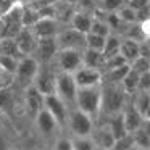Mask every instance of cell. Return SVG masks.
<instances>
[{"label": "cell", "instance_id": "cell-1", "mask_svg": "<svg viewBox=\"0 0 150 150\" xmlns=\"http://www.w3.org/2000/svg\"><path fill=\"white\" fill-rule=\"evenodd\" d=\"M127 102V94L121 84H108L102 82V107H100V118L111 116V115L121 113Z\"/></svg>", "mask_w": 150, "mask_h": 150}, {"label": "cell", "instance_id": "cell-2", "mask_svg": "<svg viewBox=\"0 0 150 150\" xmlns=\"http://www.w3.org/2000/svg\"><path fill=\"white\" fill-rule=\"evenodd\" d=\"M74 107L78 110L87 113L98 123L100 120V107H102V84L91 86V87H78L76 92Z\"/></svg>", "mask_w": 150, "mask_h": 150}, {"label": "cell", "instance_id": "cell-3", "mask_svg": "<svg viewBox=\"0 0 150 150\" xmlns=\"http://www.w3.org/2000/svg\"><path fill=\"white\" fill-rule=\"evenodd\" d=\"M95 123L97 121L87 113L78 110L76 107H71L68 113V121H66V129L71 132L73 137H87L92 134Z\"/></svg>", "mask_w": 150, "mask_h": 150}, {"label": "cell", "instance_id": "cell-4", "mask_svg": "<svg viewBox=\"0 0 150 150\" xmlns=\"http://www.w3.org/2000/svg\"><path fill=\"white\" fill-rule=\"evenodd\" d=\"M39 66H40V63L37 62V58L34 55H23L18 60L16 71L13 74L15 81L20 86H23V87L31 86L37 74V71H39Z\"/></svg>", "mask_w": 150, "mask_h": 150}, {"label": "cell", "instance_id": "cell-5", "mask_svg": "<svg viewBox=\"0 0 150 150\" xmlns=\"http://www.w3.org/2000/svg\"><path fill=\"white\" fill-rule=\"evenodd\" d=\"M76 92L78 86L73 78V73H65V71H57V82H55V94L62 100H65L69 107H74L76 100Z\"/></svg>", "mask_w": 150, "mask_h": 150}, {"label": "cell", "instance_id": "cell-6", "mask_svg": "<svg viewBox=\"0 0 150 150\" xmlns=\"http://www.w3.org/2000/svg\"><path fill=\"white\" fill-rule=\"evenodd\" d=\"M53 63L57 65V71L74 73L76 69L82 65V50H76V49H58Z\"/></svg>", "mask_w": 150, "mask_h": 150}, {"label": "cell", "instance_id": "cell-7", "mask_svg": "<svg viewBox=\"0 0 150 150\" xmlns=\"http://www.w3.org/2000/svg\"><path fill=\"white\" fill-rule=\"evenodd\" d=\"M44 108L55 118L58 126L62 127V129L66 127L68 113H69V108L71 107H69L65 100H62L55 92H53V94H49V95H44Z\"/></svg>", "mask_w": 150, "mask_h": 150}, {"label": "cell", "instance_id": "cell-8", "mask_svg": "<svg viewBox=\"0 0 150 150\" xmlns=\"http://www.w3.org/2000/svg\"><path fill=\"white\" fill-rule=\"evenodd\" d=\"M57 42L60 49H76V50H84L86 49V34L76 31L74 28L62 26V29L57 34Z\"/></svg>", "mask_w": 150, "mask_h": 150}, {"label": "cell", "instance_id": "cell-9", "mask_svg": "<svg viewBox=\"0 0 150 150\" xmlns=\"http://www.w3.org/2000/svg\"><path fill=\"white\" fill-rule=\"evenodd\" d=\"M58 42H57V36L52 37H39L37 39V45L34 50V57L40 65H50L53 63L58 52Z\"/></svg>", "mask_w": 150, "mask_h": 150}, {"label": "cell", "instance_id": "cell-10", "mask_svg": "<svg viewBox=\"0 0 150 150\" xmlns=\"http://www.w3.org/2000/svg\"><path fill=\"white\" fill-rule=\"evenodd\" d=\"M52 63L50 65H40L36 78L33 81V86L40 92L42 95H49L55 92V82H57V69L53 71Z\"/></svg>", "mask_w": 150, "mask_h": 150}, {"label": "cell", "instance_id": "cell-11", "mask_svg": "<svg viewBox=\"0 0 150 150\" xmlns=\"http://www.w3.org/2000/svg\"><path fill=\"white\" fill-rule=\"evenodd\" d=\"M73 78H74L78 87H91V86L102 84V71L100 69L84 66V65H81L73 73Z\"/></svg>", "mask_w": 150, "mask_h": 150}, {"label": "cell", "instance_id": "cell-12", "mask_svg": "<svg viewBox=\"0 0 150 150\" xmlns=\"http://www.w3.org/2000/svg\"><path fill=\"white\" fill-rule=\"evenodd\" d=\"M34 123H36L37 132L44 137H53L60 129H62V127L58 126V123H57V120L45 110V108H42V110L34 116Z\"/></svg>", "mask_w": 150, "mask_h": 150}, {"label": "cell", "instance_id": "cell-13", "mask_svg": "<svg viewBox=\"0 0 150 150\" xmlns=\"http://www.w3.org/2000/svg\"><path fill=\"white\" fill-rule=\"evenodd\" d=\"M63 24L60 23L57 18L53 16H40L36 23L31 26L33 33L36 34V37H52V36H57L58 31L62 29Z\"/></svg>", "mask_w": 150, "mask_h": 150}, {"label": "cell", "instance_id": "cell-14", "mask_svg": "<svg viewBox=\"0 0 150 150\" xmlns=\"http://www.w3.org/2000/svg\"><path fill=\"white\" fill-rule=\"evenodd\" d=\"M91 139H92V142H94L95 149H102V150H111L113 149L115 137H113V134L110 132V129L107 127L105 123H102V124L95 123L94 129H92V134H91Z\"/></svg>", "mask_w": 150, "mask_h": 150}, {"label": "cell", "instance_id": "cell-15", "mask_svg": "<svg viewBox=\"0 0 150 150\" xmlns=\"http://www.w3.org/2000/svg\"><path fill=\"white\" fill-rule=\"evenodd\" d=\"M24 89H26V91H24L26 92V94H24V110H26V113L34 120V116L44 108V95L40 94L33 84L24 87Z\"/></svg>", "mask_w": 150, "mask_h": 150}, {"label": "cell", "instance_id": "cell-16", "mask_svg": "<svg viewBox=\"0 0 150 150\" xmlns=\"http://www.w3.org/2000/svg\"><path fill=\"white\" fill-rule=\"evenodd\" d=\"M15 40H16V45L23 55H34V50H36L37 45V37L31 28H23L15 36Z\"/></svg>", "mask_w": 150, "mask_h": 150}, {"label": "cell", "instance_id": "cell-17", "mask_svg": "<svg viewBox=\"0 0 150 150\" xmlns=\"http://www.w3.org/2000/svg\"><path fill=\"white\" fill-rule=\"evenodd\" d=\"M121 115H123L126 131H127L129 134L134 132L136 129H139V127L144 124V121H147V120H144L142 115H140L139 111L136 110V107L132 105V102H131V100L126 102V105H124V108H123V111H121Z\"/></svg>", "mask_w": 150, "mask_h": 150}, {"label": "cell", "instance_id": "cell-18", "mask_svg": "<svg viewBox=\"0 0 150 150\" xmlns=\"http://www.w3.org/2000/svg\"><path fill=\"white\" fill-rule=\"evenodd\" d=\"M92 20H94V15L92 13L76 10L74 13H73L71 20H69V26L74 28L76 31H79V33H82V34H87L89 31H91Z\"/></svg>", "mask_w": 150, "mask_h": 150}, {"label": "cell", "instance_id": "cell-19", "mask_svg": "<svg viewBox=\"0 0 150 150\" xmlns=\"http://www.w3.org/2000/svg\"><path fill=\"white\" fill-rule=\"evenodd\" d=\"M131 98L132 105L136 107V110L142 115L144 120H149L150 115V91H136Z\"/></svg>", "mask_w": 150, "mask_h": 150}, {"label": "cell", "instance_id": "cell-20", "mask_svg": "<svg viewBox=\"0 0 150 150\" xmlns=\"http://www.w3.org/2000/svg\"><path fill=\"white\" fill-rule=\"evenodd\" d=\"M120 53L124 57L127 63L134 62V60L139 57V42L132 39H127V37H121L120 42Z\"/></svg>", "mask_w": 150, "mask_h": 150}, {"label": "cell", "instance_id": "cell-21", "mask_svg": "<svg viewBox=\"0 0 150 150\" xmlns=\"http://www.w3.org/2000/svg\"><path fill=\"white\" fill-rule=\"evenodd\" d=\"M103 63L105 58L102 55V52L87 49V47L82 50V65L84 66H91V68H97L100 71H103Z\"/></svg>", "mask_w": 150, "mask_h": 150}, {"label": "cell", "instance_id": "cell-22", "mask_svg": "<svg viewBox=\"0 0 150 150\" xmlns=\"http://www.w3.org/2000/svg\"><path fill=\"white\" fill-rule=\"evenodd\" d=\"M16 108V97H15L13 91L8 87H2L0 89V110L4 111L5 115H11Z\"/></svg>", "mask_w": 150, "mask_h": 150}, {"label": "cell", "instance_id": "cell-23", "mask_svg": "<svg viewBox=\"0 0 150 150\" xmlns=\"http://www.w3.org/2000/svg\"><path fill=\"white\" fill-rule=\"evenodd\" d=\"M107 127L110 129V132L113 134L115 140L123 137L124 134H127L126 126H124V120H123V115L116 113V115H111V116H107V121H105Z\"/></svg>", "mask_w": 150, "mask_h": 150}, {"label": "cell", "instance_id": "cell-24", "mask_svg": "<svg viewBox=\"0 0 150 150\" xmlns=\"http://www.w3.org/2000/svg\"><path fill=\"white\" fill-rule=\"evenodd\" d=\"M132 134V139H134V149H145L149 150L150 147V132H149V120L144 121V124L136 129Z\"/></svg>", "mask_w": 150, "mask_h": 150}, {"label": "cell", "instance_id": "cell-25", "mask_svg": "<svg viewBox=\"0 0 150 150\" xmlns=\"http://www.w3.org/2000/svg\"><path fill=\"white\" fill-rule=\"evenodd\" d=\"M129 71V65H123L118 68L105 69L102 73V82H108V84H121L123 78L126 76V73Z\"/></svg>", "mask_w": 150, "mask_h": 150}, {"label": "cell", "instance_id": "cell-26", "mask_svg": "<svg viewBox=\"0 0 150 150\" xmlns=\"http://www.w3.org/2000/svg\"><path fill=\"white\" fill-rule=\"evenodd\" d=\"M0 55L21 58L23 53L20 52V49L16 45V40L13 37H0Z\"/></svg>", "mask_w": 150, "mask_h": 150}, {"label": "cell", "instance_id": "cell-27", "mask_svg": "<svg viewBox=\"0 0 150 150\" xmlns=\"http://www.w3.org/2000/svg\"><path fill=\"white\" fill-rule=\"evenodd\" d=\"M120 42H121V36H120V34H116V33L108 34L107 39H105L103 50H102V55H103V58H107V57L115 55V53L120 52Z\"/></svg>", "mask_w": 150, "mask_h": 150}, {"label": "cell", "instance_id": "cell-28", "mask_svg": "<svg viewBox=\"0 0 150 150\" xmlns=\"http://www.w3.org/2000/svg\"><path fill=\"white\" fill-rule=\"evenodd\" d=\"M139 73L134 71L132 68L129 66V71L126 73V76L123 78V81H121V87L126 91L127 95L134 94V92L137 91V82H139Z\"/></svg>", "mask_w": 150, "mask_h": 150}, {"label": "cell", "instance_id": "cell-29", "mask_svg": "<svg viewBox=\"0 0 150 150\" xmlns=\"http://www.w3.org/2000/svg\"><path fill=\"white\" fill-rule=\"evenodd\" d=\"M124 5V0H98L97 2V10L102 13H115Z\"/></svg>", "mask_w": 150, "mask_h": 150}, {"label": "cell", "instance_id": "cell-30", "mask_svg": "<svg viewBox=\"0 0 150 150\" xmlns=\"http://www.w3.org/2000/svg\"><path fill=\"white\" fill-rule=\"evenodd\" d=\"M37 20H39V13H37V10H36L34 7H31V5L24 4V7H23V15H21L23 26H24V28H31Z\"/></svg>", "mask_w": 150, "mask_h": 150}, {"label": "cell", "instance_id": "cell-31", "mask_svg": "<svg viewBox=\"0 0 150 150\" xmlns=\"http://www.w3.org/2000/svg\"><path fill=\"white\" fill-rule=\"evenodd\" d=\"M105 39L107 37H103V36H98V34H94V33H87L86 34V47L102 52L103 45H105Z\"/></svg>", "mask_w": 150, "mask_h": 150}, {"label": "cell", "instance_id": "cell-32", "mask_svg": "<svg viewBox=\"0 0 150 150\" xmlns=\"http://www.w3.org/2000/svg\"><path fill=\"white\" fill-rule=\"evenodd\" d=\"M115 13H116V16H118V18H120L121 23H124V24L136 23V11H134L131 7H127L126 4H124L118 11H115Z\"/></svg>", "mask_w": 150, "mask_h": 150}, {"label": "cell", "instance_id": "cell-33", "mask_svg": "<svg viewBox=\"0 0 150 150\" xmlns=\"http://www.w3.org/2000/svg\"><path fill=\"white\" fill-rule=\"evenodd\" d=\"M95 145L91 136L87 137H73V150H94Z\"/></svg>", "mask_w": 150, "mask_h": 150}, {"label": "cell", "instance_id": "cell-34", "mask_svg": "<svg viewBox=\"0 0 150 150\" xmlns=\"http://www.w3.org/2000/svg\"><path fill=\"white\" fill-rule=\"evenodd\" d=\"M18 60H20V58H15V57L0 55V68L4 69V71L10 73V74H15L16 66H18Z\"/></svg>", "mask_w": 150, "mask_h": 150}, {"label": "cell", "instance_id": "cell-35", "mask_svg": "<svg viewBox=\"0 0 150 150\" xmlns=\"http://www.w3.org/2000/svg\"><path fill=\"white\" fill-rule=\"evenodd\" d=\"M129 66L134 71L139 73V74L147 73V71H150V58H147V57H137L134 62L129 63Z\"/></svg>", "mask_w": 150, "mask_h": 150}, {"label": "cell", "instance_id": "cell-36", "mask_svg": "<svg viewBox=\"0 0 150 150\" xmlns=\"http://www.w3.org/2000/svg\"><path fill=\"white\" fill-rule=\"evenodd\" d=\"M113 149L115 150H131L134 149V139H132V134H124L123 137L115 140L113 144Z\"/></svg>", "mask_w": 150, "mask_h": 150}, {"label": "cell", "instance_id": "cell-37", "mask_svg": "<svg viewBox=\"0 0 150 150\" xmlns=\"http://www.w3.org/2000/svg\"><path fill=\"white\" fill-rule=\"evenodd\" d=\"M55 150H73V137H57L53 140Z\"/></svg>", "mask_w": 150, "mask_h": 150}, {"label": "cell", "instance_id": "cell-38", "mask_svg": "<svg viewBox=\"0 0 150 150\" xmlns=\"http://www.w3.org/2000/svg\"><path fill=\"white\" fill-rule=\"evenodd\" d=\"M144 21H150V5L136 10V23H144Z\"/></svg>", "mask_w": 150, "mask_h": 150}, {"label": "cell", "instance_id": "cell-39", "mask_svg": "<svg viewBox=\"0 0 150 150\" xmlns=\"http://www.w3.org/2000/svg\"><path fill=\"white\" fill-rule=\"evenodd\" d=\"M137 91H150V71L142 73V74L139 76Z\"/></svg>", "mask_w": 150, "mask_h": 150}, {"label": "cell", "instance_id": "cell-40", "mask_svg": "<svg viewBox=\"0 0 150 150\" xmlns=\"http://www.w3.org/2000/svg\"><path fill=\"white\" fill-rule=\"evenodd\" d=\"M13 82H15L13 74H10V73L4 71V69L0 68V89H2V87H8V86H11Z\"/></svg>", "mask_w": 150, "mask_h": 150}, {"label": "cell", "instance_id": "cell-41", "mask_svg": "<svg viewBox=\"0 0 150 150\" xmlns=\"http://www.w3.org/2000/svg\"><path fill=\"white\" fill-rule=\"evenodd\" d=\"M139 57H147V58H150V42H149V39H144L139 42Z\"/></svg>", "mask_w": 150, "mask_h": 150}, {"label": "cell", "instance_id": "cell-42", "mask_svg": "<svg viewBox=\"0 0 150 150\" xmlns=\"http://www.w3.org/2000/svg\"><path fill=\"white\" fill-rule=\"evenodd\" d=\"M124 4H126L127 7H131L134 11L139 10V8H142V7H145V5H150L149 0H126Z\"/></svg>", "mask_w": 150, "mask_h": 150}, {"label": "cell", "instance_id": "cell-43", "mask_svg": "<svg viewBox=\"0 0 150 150\" xmlns=\"http://www.w3.org/2000/svg\"><path fill=\"white\" fill-rule=\"evenodd\" d=\"M5 118H7V115L0 110V129H2V127H4V124H5Z\"/></svg>", "mask_w": 150, "mask_h": 150}, {"label": "cell", "instance_id": "cell-44", "mask_svg": "<svg viewBox=\"0 0 150 150\" xmlns=\"http://www.w3.org/2000/svg\"><path fill=\"white\" fill-rule=\"evenodd\" d=\"M65 2H68V4H71V5H74V7H76L79 0H65Z\"/></svg>", "mask_w": 150, "mask_h": 150}, {"label": "cell", "instance_id": "cell-45", "mask_svg": "<svg viewBox=\"0 0 150 150\" xmlns=\"http://www.w3.org/2000/svg\"><path fill=\"white\" fill-rule=\"evenodd\" d=\"M2 29H4V20H2V16H0V34H2Z\"/></svg>", "mask_w": 150, "mask_h": 150}]
</instances>
